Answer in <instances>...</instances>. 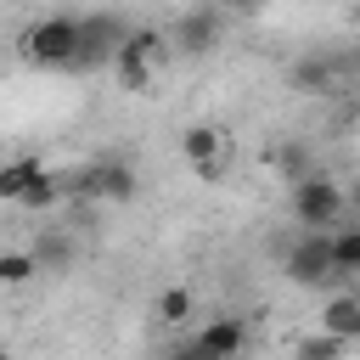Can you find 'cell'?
<instances>
[{
  "instance_id": "cell-6",
  "label": "cell",
  "mask_w": 360,
  "mask_h": 360,
  "mask_svg": "<svg viewBox=\"0 0 360 360\" xmlns=\"http://www.w3.org/2000/svg\"><path fill=\"white\" fill-rule=\"evenodd\" d=\"M281 270H287L292 287H321V281H332L338 270H332V242H326V231H304V236L281 253Z\"/></svg>"
},
{
  "instance_id": "cell-19",
  "label": "cell",
  "mask_w": 360,
  "mask_h": 360,
  "mask_svg": "<svg viewBox=\"0 0 360 360\" xmlns=\"http://www.w3.org/2000/svg\"><path fill=\"white\" fill-rule=\"evenodd\" d=\"M292 79H298V84H332V68H326V62H298Z\"/></svg>"
},
{
  "instance_id": "cell-22",
  "label": "cell",
  "mask_w": 360,
  "mask_h": 360,
  "mask_svg": "<svg viewBox=\"0 0 360 360\" xmlns=\"http://www.w3.org/2000/svg\"><path fill=\"white\" fill-rule=\"evenodd\" d=\"M0 360H17V354H11V349H0Z\"/></svg>"
},
{
  "instance_id": "cell-10",
  "label": "cell",
  "mask_w": 360,
  "mask_h": 360,
  "mask_svg": "<svg viewBox=\"0 0 360 360\" xmlns=\"http://www.w3.org/2000/svg\"><path fill=\"white\" fill-rule=\"evenodd\" d=\"M315 326H321L326 338H338V343H360V292H338V298H326L321 315H315Z\"/></svg>"
},
{
  "instance_id": "cell-9",
  "label": "cell",
  "mask_w": 360,
  "mask_h": 360,
  "mask_svg": "<svg viewBox=\"0 0 360 360\" xmlns=\"http://www.w3.org/2000/svg\"><path fill=\"white\" fill-rule=\"evenodd\" d=\"M191 349H197L202 360H242V349H248V321H242V315H214L208 326L191 332Z\"/></svg>"
},
{
  "instance_id": "cell-4",
  "label": "cell",
  "mask_w": 360,
  "mask_h": 360,
  "mask_svg": "<svg viewBox=\"0 0 360 360\" xmlns=\"http://www.w3.org/2000/svg\"><path fill=\"white\" fill-rule=\"evenodd\" d=\"M180 158L191 163V174L202 186H219L231 174V135L219 124H186L180 129Z\"/></svg>"
},
{
  "instance_id": "cell-15",
  "label": "cell",
  "mask_w": 360,
  "mask_h": 360,
  "mask_svg": "<svg viewBox=\"0 0 360 360\" xmlns=\"http://www.w3.org/2000/svg\"><path fill=\"white\" fill-rule=\"evenodd\" d=\"M68 259H73V242L68 236H56V231L39 236V248H34V264L39 270H68Z\"/></svg>"
},
{
  "instance_id": "cell-1",
  "label": "cell",
  "mask_w": 360,
  "mask_h": 360,
  "mask_svg": "<svg viewBox=\"0 0 360 360\" xmlns=\"http://www.w3.org/2000/svg\"><path fill=\"white\" fill-rule=\"evenodd\" d=\"M169 56H174V51H169V34H158V28H129V39H124L118 56H112V73H118L124 90L146 96V90L158 84V73H163Z\"/></svg>"
},
{
  "instance_id": "cell-21",
  "label": "cell",
  "mask_w": 360,
  "mask_h": 360,
  "mask_svg": "<svg viewBox=\"0 0 360 360\" xmlns=\"http://www.w3.org/2000/svg\"><path fill=\"white\" fill-rule=\"evenodd\" d=\"M225 6H259V0H225Z\"/></svg>"
},
{
  "instance_id": "cell-5",
  "label": "cell",
  "mask_w": 360,
  "mask_h": 360,
  "mask_svg": "<svg viewBox=\"0 0 360 360\" xmlns=\"http://www.w3.org/2000/svg\"><path fill=\"white\" fill-rule=\"evenodd\" d=\"M129 39V22L118 11H90L79 17V62L73 68H112L118 45Z\"/></svg>"
},
{
  "instance_id": "cell-17",
  "label": "cell",
  "mask_w": 360,
  "mask_h": 360,
  "mask_svg": "<svg viewBox=\"0 0 360 360\" xmlns=\"http://www.w3.org/2000/svg\"><path fill=\"white\" fill-rule=\"evenodd\" d=\"M349 354V343H338V338H326V332H309L304 343H298V360H343Z\"/></svg>"
},
{
  "instance_id": "cell-13",
  "label": "cell",
  "mask_w": 360,
  "mask_h": 360,
  "mask_svg": "<svg viewBox=\"0 0 360 360\" xmlns=\"http://www.w3.org/2000/svg\"><path fill=\"white\" fill-rule=\"evenodd\" d=\"M326 242H332V270L360 276V225H338V231H326Z\"/></svg>"
},
{
  "instance_id": "cell-8",
  "label": "cell",
  "mask_w": 360,
  "mask_h": 360,
  "mask_svg": "<svg viewBox=\"0 0 360 360\" xmlns=\"http://www.w3.org/2000/svg\"><path fill=\"white\" fill-rule=\"evenodd\" d=\"M214 45H219V11H214V6H191V11L174 17L169 51H180V56H208Z\"/></svg>"
},
{
  "instance_id": "cell-14",
  "label": "cell",
  "mask_w": 360,
  "mask_h": 360,
  "mask_svg": "<svg viewBox=\"0 0 360 360\" xmlns=\"http://www.w3.org/2000/svg\"><path fill=\"white\" fill-rule=\"evenodd\" d=\"M270 169H276L281 180H304V174H309L315 163H309V152H304L298 141H281V146L270 152Z\"/></svg>"
},
{
  "instance_id": "cell-18",
  "label": "cell",
  "mask_w": 360,
  "mask_h": 360,
  "mask_svg": "<svg viewBox=\"0 0 360 360\" xmlns=\"http://www.w3.org/2000/svg\"><path fill=\"white\" fill-rule=\"evenodd\" d=\"M51 202H56V174L45 169V174H39V180H34L28 191H22V202H17V208H28V214H45Z\"/></svg>"
},
{
  "instance_id": "cell-7",
  "label": "cell",
  "mask_w": 360,
  "mask_h": 360,
  "mask_svg": "<svg viewBox=\"0 0 360 360\" xmlns=\"http://www.w3.org/2000/svg\"><path fill=\"white\" fill-rule=\"evenodd\" d=\"M73 191H79L84 202H129V197H135V169H129V163H118V158L84 163V169H79V180H73Z\"/></svg>"
},
{
  "instance_id": "cell-11",
  "label": "cell",
  "mask_w": 360,
  "mask_h": 360,
  "mask_svg": "<svg viewBox=\"0 0 360 360\" xmlns=\"http://www.w3.org/2000/svg\"><path fill=\"white\" fill-rule=\"evenodd\" d=\"M39 174H45V163H39V158H11V163H0V202H6V208H17V202H22V191H28Z\"/></svg>"
},
{
  "instance_id": "cell-3",
  "label": "cell",
  "mask_w": 360,
  "mask_h": 360,
  "mask_svg": "<svg viewBox=\"0 0 360 360\" xmlns=\"http://www.w3.org/2000/svg\"><path fill=\"white\" fill-rule=\"evenodd\" d=\"M17 45L34 68H73L79 62V17H39L22 28Z\"/></svg>"
},
{
  "instance_id": "cell-20",
  "label": "cell",
  "mask_w": 360,
  "mask_h": 360,
  "mask_svg": "<svg viewBox=\"0 0 360 360\" xmlns=\"http://www.w3.org/2000/svg\"><path fill=\"white\" fill-rule=\"evenodd\" d=\"M169 360H202V354H197V349H191V338H180V343H174V349H169Z\"/></svg>"
},
{
  "instance_id": "cell-16",
  "label": "cell",
  "mask_w": 360,
  "mask_h": 360,
  "mask_svg": "<svg viewBox=\"0 0 360 360\" xmlns=\"http://www.w3.org/2000/svg\"><path fill=\"white\" fill-rule=\"evenodd\" d=\"M39 276L34 253H0V287H28Z\"/></svg>"
},
{
  "instance_id": "cell-12",
  "label": "cell",
  "mask_w": 360,
  "mask_h": 360,
  "mask_svg": "<svg viewBox=\"0 0 360 360\" xmlns=\"http://www.w3.org/2000/svg\"><path fill=\"white\" fill-rule=\"evenodd\" d=\"M197 315V292L191 287H163L158 298H152V321L158 326H186Z\"/></svg>"
},
{
  "instance_id": "cell-2",
  "label": "cell",
  "mask_w": 360,
  "mask_h": 360,
  "mask_svg": "<svg viewBox=\"0 0 360 360\" xmlns=\"http://www.w3.org/2000/svg\"><path fill=\"white\" fill-rule=\"evenodd\" d=\"M343 208H349V191H343L338 174L309 169L304 180H292V219H298L304 231H338Z\"/></svg>"
}]
</instances>
